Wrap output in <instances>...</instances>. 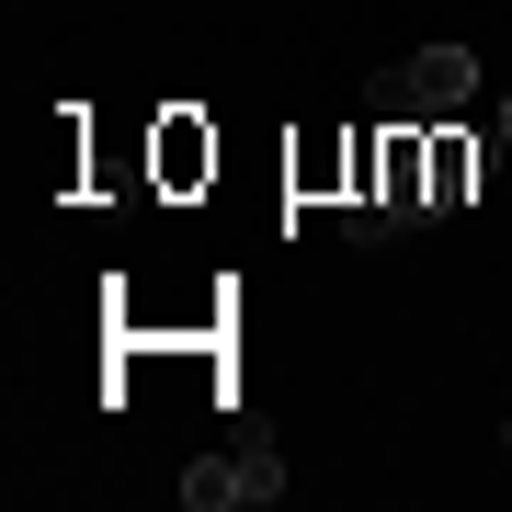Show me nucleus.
<instances>
[{
    "mask_svg": "<svg viewBox=\"0 0 512 512\" xmlns=\"http://www.w3.org/2000/svg\"><path fill=\"white\" fill-rule=\"evenodd\" d=\"M467 92H478V57L467 46H421L410 57V114H456Z\"/></svg>",
    "mask_w": 512,
    "mask_h": 512,
    "instance_id": "nucleus-1",
    "label": "nucleus"
},
{
    "mask_svg": "<svg viewBox=\"0 0 512 512\" xmlns=\"http://www.w3.org/2000/svg\"><path fill=\"white\" fill-rule=\"evenodd\" d=\"M490 160H501V137H433V217L467 205V183H490Z\"/></svg>",
    "mask_w": 512,
    "mask_h": 512,
    "instance_id": "nucleus-2",
    "label": "nucleus"
},
{
    "mask_svg": "<svg viewBox=\"0 0 512 512\" xmlns=\"http://www.w3.org/2000/svg\"><path fill=\"white\" fill-rule=\"evenodd\" d=\"M183 501H194V512L251 501V467H239V456H194V467H183Z\"/></svg>",
    "mask_w": 512,
    "mask_h": 512,
    "instance_id": "nucleus-3",
    "label": "nucleus"
},
{
    "mask_svg": "<svg viewBox=\"0 0 512 512\" xmlns=\"http://www.w3.org/2000/svg\"><path fill=\"white\" fill-rule=\"evenodd\" d=\"M342 228H353V239H387V228H410V217H399L387 194H353V217H342Z\"/></svg>",
    "mask_w": 512,
    "mask_h": 512,
    "instance_id": "nucleus-4",
    "label": "nucleus"
},
{
    "mask_svg": "<svg viewBox=\"0 0 512 512\" xmlns=\"http://www.w3.org/2000/svg\"><path fill=\"white\" fill-rule=\"evenodd\" d=\"M501 148H512V103H501Z\"/></svg>",
    "mask_w": 512,
    "mask_h": 512,
    "instance_id": "nucleus-5",
    "label": "nucleus"
},
{
    "mask_svg": "<svg viewBox=\"0 0 512 512\" xmlns=\"http://www.w3.org/2000/svg\"><path fill=\"white\" fill-rule=\"evenodd\" d=\"M501 444H512V421H501Z\"/></svg>",
    "mask_w": 512,
    "mask_h": 512,
    "instance_id": "nucleus-6",
    "label": "nucleus"
}]
</instances>
